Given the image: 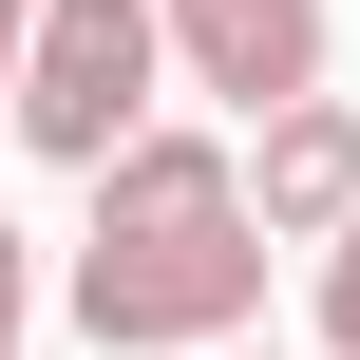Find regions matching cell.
<instances>
[{"instance_id": "obj_1", "label": "cell", "mask_w": 360, "mask_h": 360, "mask_svg": "<svg viewBox=\"0 0 360 360\" xmlns=\"http://www.w3.org/2000/svg\"><path fill=\"white\" fill-rule=\"evenodd\" d=\"M266 190H247V152L228 133H133L114 171H95V228H76V342L95 360H209V342H247L266 323Z\"/></svg>"}, {"instance_id": "obj_2", "label": "cell", "mask_w": 360, "mask_h": 360, "mask_svg": "<svg viewBox=\"0 0 360 360\" xmlns=\"http://www.w3.org/2000/svg\"><path fill=\"white\" fill-rule=\"evenodd\" d=\"M171 76H190V57H171V0H38V57H19V95H0V133L57 152V171H114Z\"/></svg>"}, {"instance_id": "obj_3", "label": "cell", "mask_w": 360, "mask_h": 360, "mask_svg": "<svg viewBox=\"0 0 360 360\" xmlns=\"http://www.w3.org/2000/svg\"><path fill=\"white\" fill-rule=\"evenodd\" d=\"M171 57H190V95H228V114H285V95H323L342 19H323V0H171Z\"/></svg>"}, {"instance_id": "obj_4", "label": "cell", "mask_w": 360, "mask_h": 360, "mask_svg": "<svg viewBox=\"0 0 360 360\" xmlns=\"http://www.w3.org/2000/svg\"><path fill=\"white\" fill-rule=\"evenodd\" d=\"M247 190H266L285 247H342V228H360V95H285V114H247Z\"/></svg>"}, {"instance_id": "obj_5", "label": "cell", "mask_w": 360, "mask_h": 360, "mask_svg": "<svg viewBox=\"0 0 360 360\" xmlns=\"http://www.w3.org/2000/svg\"><path fill=\"white\" fill-rule=\"evenodd\" d=\"M323 360H360V228L323 247Z\"/></svg>"}, {"instance_id": "obj_6", "label": "cell", "mask_w": 360, "mask_h": 360, "mask_svg": "<svg viewBox=\"0 0 360 360\" xmlns=\"http://www.w3.org/2000/svg\"><path fill=\"white\" fill-rule=\"evenodd\" d=\"M38 342V247H19V228H0V360Z\"/></svg>"}, {"instance_id": "obj_7", "label": "cell", "mask_w": 360, "mask_h": 360, "mask_svg": "<svg viewBox=\"0 0 360 360\" xmlns=\"http://www.w3.org/2000/svg\"><path fill=\"white\" fill-rule=\"evenodd\" d=\"M19 57H38V0H0V95H19Z\"/></svg>"}, {"instance_id": "obj_8", "label": "cell", "mask_w": 360, "mask_h": 360, "mask_svg": "<svg viewBox=\"0 0 360 360\" xmlns=\"http://www.w3.org/2000/svg\"><path fill=\"white\" fill-rule=\"evenodd\" d=\"M209 360H285V342H209Z\"/></svg>"}]
</instances>
